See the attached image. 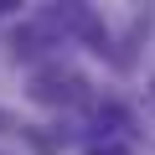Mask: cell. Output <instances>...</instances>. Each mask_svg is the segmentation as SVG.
Here are the masks:
<instances>
[{
	"label": "cell",
	"instance_id": "cell-1",
	"mask_svg": "<svg viewBox=\"0 0 155 155\" xmlns=\"http://www.w3.org/2000/svg\"><path fill=\"white\" fill-rule=\"evenodd\" d=\"M31 93L41 104H72V98H83V78H78V72H62V67H47V72H36Z\"/></svg>",
	"mask_w": 155,
	"mask_h": 155
},
{
	"label": "cell",
	"instance_id": "cell-2",
	"mask_svg": "<svg viewBox=\"0 0 155 155\" xmlns=\"http://www.w3.org/2000/svg\"><path fill=\"white\" fill-rule=\"evenodd\" d=\"M88 155H124V150H88Z\"/></svg>",
	"mask_w": 155,
	"mask_h": 155
}]
</instances>
